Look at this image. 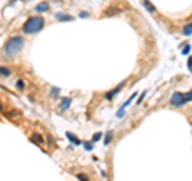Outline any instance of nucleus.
<instances>
[{
    "mask_svg": "<svg viewBox=\"0 0 192 181\" xmlns=\"http://www.w3.org/2000/svg\"><path fill=\"white\" fill-rule=\"evenodd\" d=\"M0 74H2V77H8L10 75V69H8V67H5V66H2V67H0Z\"/></svg>",
    "mask_w": 192,
    "mask_h": 181,
    "instance_id": "obj_12",
    "label": "nucleus"
},
{
    "mask_svg": "<svg viewBox=\"0 0 192 181\" xmlns=\"http://www.w3.org/2000/svg\"><path fill=\"white\" fill-rule=\"evenodd\" d=\"M186 103H187V98H186V95H183L181 92L173 93L171 99H170V104L174 106V107H181V106H184Z\"/></svg>",
    "mask_w": 192,
    "mask_h": 181,
    "instance_id": "obj_3",
    "label": "nucleus"
},
{
    "mask_svg": "<svg viewBox=\"0 0 192 181\" xmlns=\"http://www.w3.org/2000/svg\"><path fill=\"white\" fill-rule=\"evenodd\" d=\"M43 26H45V19L42 16H31V18L22 24V32L32 35V34L40 32L43 29Z\"/></svg>",
    "mask_w": 192,
    "mask_h": 181,
    "instance_id": "obj_2",
    "label": "nucleus"
},
{
    "mask_svg": "<svg viewBox=\"0 0 192 181\" xmlns=\"http://www.w3.org/2000/svg\"><path fill=\"white\" fill-rule=\"evenodd\" d=\"M186 98H187V101H190V99H192V90H190V93H189L187 96H186Z\"/></svg>",
    "mask_w": 192,
    "mask_h": 181,
    "instance_id": "obj_20",
    "label": "nucleus"
},
{
    "mask_svg": "<svg viewBox=\"0 0 192 181\" xmlns=\"http://www.w3.org/2000/svg\"><path fill=\"white\" fill-rule=\"evenodd\" d=\"M123 114H125V109H118V111H117V117H118V119H122Z\"/></svg>",
    "mask_w": 192,
    "mask_h": 181,
    "instance_id": "obj_16",
    "label": "nucleus"
},
{
    "mask_svg": "<svg viewBox=\"0 0 192 181\" xmlns=\"http://www.w3.org/2000/svg\"><path fill=\"white\" fill-rule=\"evenodd\" d=\"M71 103H72V99L71 98H64L63 99V103H61V109H69V106H71Z\"/></svg>",
    "mask_w": 192,
    "mask_h": 181,
    "instance_id": "obj_9",
    "label": "nucleus"
},
{
    "mask_svg": "<svg viewBox=\"0 0 192 181\" xmlns=\"http://www.w3.org/2000/svg\"><path fill=\"white\" fill-rule=\"evenodd\" d=\"M189 71H192V58H189Z\"/></svg>",
    "mask_w": 192,
    "mask_h": 181,
    "instance_id": "obj_21",
    "label": "nucleus"
},
{
    "mask_svg": "<svg viewBox=\"0 0 192 181\" xmlns=\"http://www.w3.org/2000/svg\"><path fill=\"white\" fill-rule=\"evenodd\" d=\"M183 34H184V35H190V34H192V22H189V24H186L183 27Z\"/></svg>",
    "mask_w": 192,
    "mask_h": 181,
    "instance_id": "obj_10",
    "label": "nucleus"
},
{
    "mask_svg": "<svg viewBox=\"0 0 192 181\" xmlns=\"http://www.w3.org/2000/svg\"><path fill=\"white\" fill-rule=\"evenodd\" d=\"M16 87H18L19 90H22V88H24V82H22V80H18V82H16Z\"/></svg>",
    "mask_w": 192,
    "mask_h": 181,
    "instance_id": "obj_18",
    "label": "nucleus"
},
{
    "mask_svg": "<svg viewBox=\"0 0 192 181\" xmlns=\"http://www.w3.org/2000/svg\"><path fill=\"white\" fill-rule=\"evenodd\" d=\"M48 8H50V5L47 2H42V3H38L35 7V11L37 13H45V11H48Z\"/></svg>",
    "mask_w": 192,
    "mask_h": 181,
    "instance_id": "obj_6",
    "label": "nucleus"
},
{
    "mask_svg": "<svg viewBox=\"0 0 192 181\" xmlns=\"http://www.w3.org/2000/svg\"><path fill=\"white\" fill-rule=\"evenodd\" d=\"M83 16L87 18V16H88V13H85V11H82V13H80V18H83Z\"/></svg>",
    "mask_w": 192,
    "mask_h": 181,
    "instance_id": "obj_22",
    "label": "nucleus"
},
{
    "mask_svg": "<svg viewBox=\"0 0 192 181\" xmlns=\"http://www.w3.org/2000/svg\"><path fill=\"white\" fill-rule=\"evenodd\" d=\"M189 50H190V47H189V45H187V47H186V50H184V52H183V53H184V55H186V53H189Z\"/></svg>",
    "mask_w": 192,
    "mask_h": 181,
    "instance_id": "obj_23",
    "label": "nucleus"
},
{
    "mask_svg": "<svg viewBox=\"0 0 192 181\" xmlns=\"http://www.w3.org/2000/svg\"><path fill=\"white\" fill-rule=\"evenodd\" d=\"M22 47H24V37L15 35V37H11L10 40L5 43V47H3V55L8 56V58H15V56L22 50Z\"/></svg>",
    "mask_w": 192,
    "mask_h": 181,
    "instance_id": "obj_1",
    "label": "nucleus"
},
{
    "mask_svg": "<svg viewBox=\"0 0 192 181\" xmlns=\"http://www.w3.org/2000/svg\"><path fill=\"white\" fill-rule=\"evenodd\" d=\"M66 136L69 138V139H71V141H72V143H74V144H80V139H77V138L74 136V135L71 133V132H67V133H66Z\"/></svg>",
    "mask_w": 192,
    "mask_h": 181,
    "instance_id": "obj_11",
    "label": "nucleus"
},
{
    "mask_svg": "<svg viewBox=\"0 0 192 181\" xmlns=\"http://www.w3.org/2000/svg\"><path fill=\"white\" fill-rule=\"evenodd\" d=\"M143 5H144V8H146V10H149L152 15H154L155 11H157V10H155V7H154V5H152V3L149 2V0H143Z\"/></svg>",
    "mask_w": 192,
    "mask_h": 181,
    "instance_id": "obj_7",
    "label": "nucleus"
},
{
    "mask_svg": "<svg viewBox=\"0 0 192 181\" xmlns=\"http://www.w3.org/2000/svg\"><path fill=\"white\" fill-rule=\"evenodd\" d=\"M83 148H85L87 151H91L93 149V144L91 143H83Z\"/></svg>",
    "mask_w": 192,
    "mask_h": 181,
    "instance_id": "obj_15",
    "label": "nucleus"
},
{
    "mask_svg": "<svg viewBox=\"0 0 192 181\" xmlns=\"http://www.w3.org/2000/svg\"><path fill=\"white\" fill-rule=\"evenodd\" d=\"M77 178L80 179V181H88V178L85 176V175H77Z\"/></svg>",
    "mask_w": 192,
    "mask_h": 181,
    "instance_id": "obj_19",
    "label": "nucleus"
},
{
    "mask_svg": "<svg viewBox=\"0 0 192 181\" xmlns=\"http://www.w3.org/2000/svg\"><path fill=\"white\" fill-rule=\"evenodd\" d=\"M55 18L58 21H74V18H72L71 15H64V13H56Z\"/></svg>",
    "mask_w": 192,
    "mask_h": 181,
    "instance_id": "obj_5",
    "label": "nucleus"
},
{
    "mask_svg": "<svg viewBox=\"0 0 192 181\" xmlns=\"http://www.w3.org/2000/svg\"><path fill=\"white\" fill-rule=\"evenodd\" d=\"M58 95H59V88L53 87V88H51V96H53V98H56V96H58Z\"/></svg>",
    "mask_w": 192,
    "mask_h": 181,
    "instance_id": "obj_13",
    "label": "nucleus"
},
{
    "mask_svg": "<svg viewBox=\"0 0 192 181\" xmlns=\"http://www.w3.org/2000/svg\"><path fill=\"white\" fill-rule=\"evenodd\" d=\"M101 136H103L101 133H96L94 136H93V143H96V141H99V139H101Z\"/></svg>",
    "mask_w": 192,
    "mask_h": 181,
    "instance_id": "obj_17",
    "label": "nucleus"
},
{
    "mask_svg": "<svg viewBox=\"0 0 192 181\" xmlns=\"http://www.w3.org/2000/svg\"><path fill=\"white\" fill-rule=\"evenodd\" d=\"M111 139H112V132H109V133L106 135V141H104V143H106V144H109V143H111Z\"/></svg>",
    "mask_w": 192,
    "mask_h": 181,
    "instance_id": "obj_14",
    "label": "nucleus"
},
{
    "mask_svg": "<svg viewBox=\"0 0 192 181\" xmlns=\"http://www.w3.org/2000/svg\"><path fill=\"white\" fill-rule=\"evenodd\" d=\"M123 85H125V82H123V83H120V85H117V87H115L114 90H112L111 93H106V98H107V99H112V98H114V96H115V95H117V93H118V92H120V90L123 88Z\"/></svg>",
    "mask_w": 192,
    "mask_h": 181,
    "instance_id": "obj_4",
    "label": "nucleus"
},
{
    "mask_svg": "<svg viewBox=\"0 0 192 181\" xmlns=\"http://www.w3.org/2000/svg\"><path fill=\"white\" fill-rule=\"evenodd\" d=\"M31 139H34V143H37V144H42L43 143V136H42V135H38V133H32Z\"/></svg>",
    "mask_w": 192,
    "mask_h": 181,
    "instance_id": "obj_8",
    "label": "nucleus"
}]
</instances>
